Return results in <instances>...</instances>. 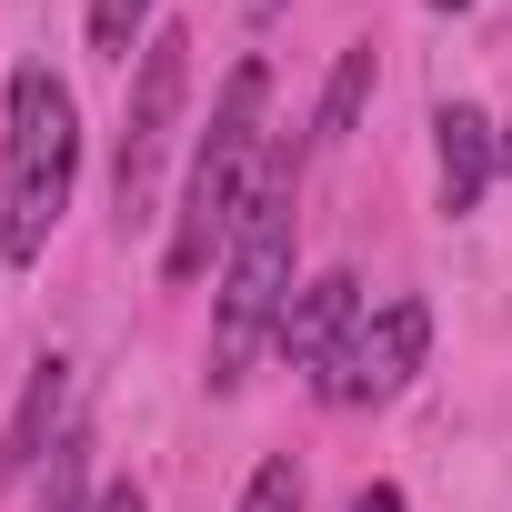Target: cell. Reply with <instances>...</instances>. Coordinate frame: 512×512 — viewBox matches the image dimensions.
Returning a JSON list of instances; mask_svg holds the SVG:
<instances>
[{
	"label": "cell",
	"instance_id": "16",
	"mask_svg": "<svg viewBox=\"0 0 512 512\" xmlns=\"http://www.w3.org/2000/svg\"><path fill=\"white\" fill-rule=\"evenodd\" d=\"M502 171H512V121H502Z\"/></svg>",
	"mask_w": 512,
	"mask_h": 512
},
{
	"label": "cell",
	"instance_id": "11",
	"mask_svg": "<svg viewBox=\"0 0 512 512\" xmlns=\"http://www.w3.org/2000/svg\"><path fill=\"white\" fill-rule=\"evenodd\" d=\"M141 21H151V0H91V51H111V61H131V41H141Z\"/></svg>",
	"mask_w": 512,
	"mask_h": 512
},
{
	"label": "cell",
	"instance_id": "15",
	"mask_svg": "<svg viewBox=\"0 0 512 512\" xmlns=\"http://www.w3.org/2000/svg\"><path fill=\"white\" fill-rule=\"evenodd\" d=\"M241 11H251V21H272V11H282V0H241Z\"/></svg>",
	"mask_w": 512,
	"mask_h": 512
},
{
	"label": "cell",
	"instance_id": "6",
	"mask_svg": "<svg viewBox=\"0 0 512 512\" xmlns=\"http://www.w3.org/2000/svg\"><path fill=\"white\" fill-rule=\"evenodd\" d=\"M81 432V362H61V352H41L31 362V392H21V412H11V432H0V472H41L61 442Z\"/></svg>",
	"mask_w": 512,
	"mask_h": 512
},
{
	"label": "cell",
	"instance_id": "12",
	"mask_svg": "<svg viewBox=\"0 0 512 512\" xmlns=\"http://www.w3.org/2000/svg\"><path fill=\"white\" fill-rule=\"evenodd\" d=\"M241 512H302V462H292V452H272L262 472H251V492H241Z\"/></svg>",
	"mask_w": 512,
	"mask_h": 512
},
{
	"label": "cell",
	"instance_id": "17",
	"mask_svg": "<svg viewBox=\"0 0 512 512\" xmlns=\"http://www.w3.org/2000/svg\"><path fill=\"white\" fill-rule=\"evenodd\" d=\"M432 11H472V0H432Z\"/></svg>",
	"mask_w": 512,
	"mask_h": 512
},
{
	"label": "cell",
	"instance_id": "14",
	"mask_svg": "<svg viewBox=\"0 0 512 512\" xmlns=\"http://www.w3.org/2000/svg\"><path fill=\"white\" fill-rule=\"evenodd\" d=\"M352 512H402V482H362V492H352Z\"/></svg>",
	"mask_w": 512,
	"mask_h": 512
},
{
	"label": "cell",
	"instance_id": "8",
	"mask_svg": "<svg viewBox=\"0 0 512 512\" xmlns=\"http://www.w3.org/2000/svg\"><path fill=\"white\" fill-rule=\"evenodd\" d=\"M432 161H442V211H482V191H492V171H502V131H492L472 101H442Z\"/></svg>",
	"mask_w": 512,
	"mask_h": 512
},
{
	"label": "cell",
	"instance_id": "2",
	"mask_svg": "<svg viewBox=\"0 0 512 512\" xmlns=\"http://www.w3.org/2000/svg\"><path fill=\"white\" fill-rule=\"evenodd\" d=\"M262 111H272V71L262 61H241L211 101V131L191 151V181H181V211H171V251H161V272L171 282H201L211 272V251H231V221L251 201V181H262Z\"/></svg>",
	"mask_w": 512,
	"mask_h": 512
},
{
	"label": "cell",
	"instance_id": "1",
	"mask_svg": "<svg viewBox=\"0 0 512 512\" xmlns=\"http://www.w3.org/2000/svg\"><path fill=\"white\" fill-rule=\"evenodd\" d=\"M292 241H302V161L292 151H262V181H251L241 221H231V251H221V312H211V392H231L262 342H282V312H292Z\"/></svg>",
	"mask_w": 512,
	"mask_h": 512
},
{
	"label": "cell",
	"instance_id": "7",
	"mask_svg": "<svg viewBox=\"0 0 512 512\" xmlns=\"http://www.w3.org/2000/svg\"><path fill=\"white\" fill-rule=\"evenodd\" d=\"M352 322H362V282H352V272H322V282H302V292H292V312H282V352L322 382V372H332V352L352 342Z\"/></svg>",
	"mask_w": 512,
	"mask_h": 512
},
{
	"label": "cell",
	"instance_id": "9",
	"mask_svg": "<svg viewBox=\"0 0 512 512\" xmlns=\"http://www.w3.org/2000/svg\"><path fill=\"white\" fill-rule=\"evenodd\" d=\"M362 101H372V41H352V51L332 61V91H322V121H312V141H322V151H332V141H352Z\"/></svg>",
	"mask_w": 512,
	"mask_h": 512
},
{
	"label": "cell",
	"instance_id": "5",
	"mask_svg": "<svg viewBox=\"0 0 512 512\" xmlns=\"http://www.w3.org/2000/svg\"><path fill=\"white\" fill-rule=\"evenodd\" d=\"M422 352H432V312H422L412 292H402V302H372L312 392H322V402H342V412H362V402H392V392H412Z\"/></svg>",
	"mask_w": 512,
	"mask_h": 512
},
{
	"label": "cell",
	"instance_id": "10",
	"mask_svg": "<svg viewBox=\"0 0 512 512\" xmlns=\"http://www.w3.org/2000/svg\"><path fill=\"white\" fill-rule=\"evenodd\" d=\"M41 472H51V482H41V512H81V492H91V432H71Z\"/></svg>",
	"mask_w": 512,
	"mask_h": 512
},
{
	"label": "cell",
	"instance_id": "4",
	"mask_svg": "<svg viewBox=\"0 0 512 512\" xmlns=\"http://www.w3.org/2000/svg\"><path fill=\"white\" fill-rule=\"evenodd\" d=\"M181 101H191V31H151V41H141V71H131L121 151H111V201H121V221L151 211V181H161V161H171Z\"/></svg>",
	"mask_w": 512,
	"mask_h": 512
},
{
	"label": "cell",
	"instance_id": "13",
	"mask_svg": "<svg viewBox=\"0 0 512 512\" xmlns=\"http://www.w3.org/2000/svg\"><path fill=\"white\" fill-rule=\"evenodd\" d=\"M91 512H151V492H141V482H111V492H101Z\"/></svg>",
	"mask_w": 512,
	"mask_h": 512
},
{
	"label": "cell",
	"instance_id": "3",
	"mask_svg": "<svg viewBox=\"0 0 512 512\" xmlns=\"http://www.w3.org/2000/svg\"><path fill=\"white\" fill-rule=\"evenodd\" d=\"M71 181H81V111L31 61V71H11V141H0V251L11 262L51 251V231L71 211Z\"/></svg>",
	"mask_w": 512,
	"mask_h": 512
}]
</instances>
